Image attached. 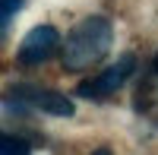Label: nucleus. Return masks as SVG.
<instances>
[{
  "instance_id": "f257e3e1",
  "label": "nucleus",
  "mask_w": 158,
  "mask_h": 155,
  "mask_svg": "<svg viewBox=\"0 0 158 155\" xmlns=\"http://www.w3.org/2000/svg\"><path fill=\"white\" fill-rule=\"evenodd\" d=\"M111 38H114V25L104 16H89L67 35V41L60 48V63L70 73H82L111 51Z\"/></svg>"
},
{
  "instance_id": "20e7f679",
  "label": "nucleus",
  "mask_w": 158,
  "mask_h": 155,
  "mask_svg": "<svg viewBox=\"0 0 158 155\" xmlns=\"http://www.w3.org/2000/svg\"><path fill=\"white\" fill-rule=\"evenodd\" d=\"M57 44H60V35H57L54 25H35V29L22 38L16 57H19L22 67H38V63H44L57 51Z\"/></svg>"
},
{
  "instance_id": "423d86ee",
  "label": "nucleus",
  "mask_w": 158,
  "mask_h": 155,
  "mask_svg": "<svg viewBox=\"0 0 158 155\" xmlns=\"http://www.w3.org/2000/svg\"><path fill=\"white\" fill-rule=\"evenodd\" d=\"M19 6H22V0H3V32L10 29V19H13V13H19Z\"/></svg>"
},
{
  "instance_id": "0eeeda50",
  "label": "nucleus",
  "mask_w": 158,
  "mask_h": 155,
  "mask_svg": "<svg viewBox=\"0 0 158 155\" xmlns=\"http://www.w3.org/2000/svg\"><path fill=\"white\" fill-rule=\"evenodd\" d=\"M155 73H158V54H155Z\"/></svg>"
},
{
  "instance_id": "f03ea898",
  "label": "nucleus",
  "mask_w": 158,
  "mask_h": 155,
  "mask_svg": "<svg viewBox=\"0 0 158 155\" xmlns=\"http://www.w3.org/2000/svg\"><path fill=\"white\" fill-rule=\"evenodd\" d=\"M133 70H136V57H133V54H123L114 67H108L104 73H98L95 79H89V82L79 86V95H82V98H92V101H101V98L114 95L117 89L130 79V73H133Z\"/></svg>"
},
{
  "instance_id": "7ed1b4c3",
  "label": "nucleus",
  "mask_w": 158,
  "mask_h": 155,
  "mask_svg": "<svg viewBox=\"0 0 158 155\" xmlns=\"http://www.w3.org/2000/svg\"><path fill=\"white\" fill-rule=\"evenodd\" d=\"M6 105H19V108H35L44 114H54V117H70L73 114V101L60 92H48V89H16V92L6 95Z\"/></svg>"
},
{
  "instance_id": "39448f33",
  "label": "nucleus",
  "mask_w": 158,
  "mask_h": 155,
  "mask_svg": "<svg viewBox=\"0 0 158 155\" xmlns=\"http://www.w3.org/2000/svg\"><path fill=\"white\" fill-rule=\"evenodd\" d=\"M32 146L29 143H25V139H13V136H0V152H3V155H22V152H29Z\"/></svg>"
}]
</instances>
